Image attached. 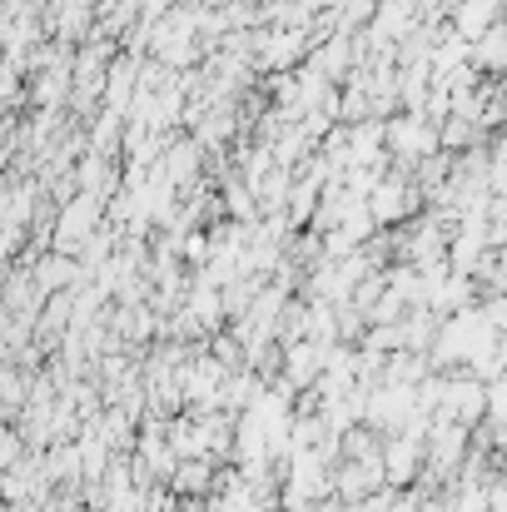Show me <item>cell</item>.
Listing matches in <instances>:
<instances>
[{
	"label": "cell",
	"mask_w": 507,
	"mask_h": 512,
	"mask_svg": "<svg viewBox=\"0 0 507 512\" xmlns=\"http://www.w3.org/2000/svg\"><path fill=\"white\" fill-rule=\"evenodd\" d=\"M403 204H408V189H403L398 179H383V184L373 189V199H368V209H373L378 219H398Z\"/></svg>",
	"instance_id": "cell-1"
}]
</instances>
